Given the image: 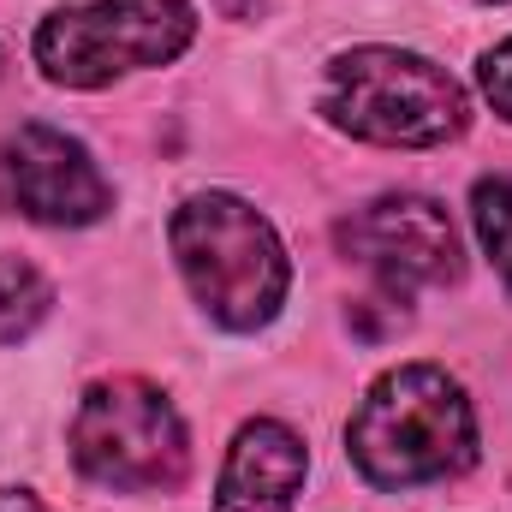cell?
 Returning a JSON list of instances; mask_svg holds the SVG:
<instances>
[{
    "instance_id": "277c9868",
    "label": "cell",
    "mask_w": 512,
    "mask_h": 512,
    "mask_svg": "<svg viewBox=\"0 0 512 512\" xmlns=\"http://www.w3.org/2000/svg\"><path fill=\"white\" fill-rule=\"evenodd\" d=\"M72 459L90 483L114 495H161L179 489L191 471V441L161 387L114 376L78 399L72 417Z\"/></svg>"
},
{
    "instance_id": "9c48e42d",
    "label": "cell",
    "mask_w": 512,
    "mask_h": 512,
    "mask_svg": "<svg viewBox=\"0 0 512 512\" xmlns=\"http://www.w3.org/2000/svg\"><path fill=\"white\" fill-rule=\"evenodd\" d=\"M48 304H54V286L42 280V268L24 256H0V346L24 340L48 316Z\"/></svg>"
},
{
    "instance_id": "ba28073f",
    "label": "cell",
    "mask_w": 512,
    "mask_h": 512,
    "mask_svg": "<svg viewBox=\"0 0 512 512\" xmlns=\"http://www.w3.org/2000/svg\"><path fill=\"white\" fill-rule=\"evenodd\" d=\"M304 465H310L304 441L286 423L256 417L233 435V453H227L221 489H215V512H292Z\"/></svg>"
},
{
    "instance_id": "5b68a950",
    "label": "cell",
    "mask_w": 512,
    "mask_h": 512,
    "mask_svg": "<svg viewBox=\"0 0 512 512\" xmlns=\"http://www.w3.org/2000/svg\"><path fill=\"white\" fill-rule=\"evenodd\" d=\"M191 36H197L191 0H90L42 18L36 66L66 90H102L120 72L179 60Z\"/></svg>"
},
{
    "instance_id": "52a82bcc",
    "label": "cell",
    "mask_w": 512,
    "mask_h": 512,
    "mask_svg": "<svg viewBox=\"0 0 512 512\" xmlns=\"http://www.w3.org/2000/svg\"><path fill=\"white\" fill-rule=\"evenodd\" d=\"M0 173L12 203L42 227H90L114 209V185L90 161L78 137L54 126H18L0 149Z\"/></svg>"
},
{
    "instance_id": "3957f363",
    "label": "cell",
    "mask_w": 512,
    "mask_h": 512,
    "mask_svg": "<svg viewBox=\"0 0 512 512\" xmlns=\"http://www.w3.org/2000/svg\"><path fill=\"white\" fill-rule=\"evenodd\" d=\"M322 114L364 143L429 149L465 131V90L423 54L405 48H352L328 66Z\"/></svg>"
},
{
    "instance_id": "30bf717a",
    "label": "cell",
    "mask_w": 512,
    "mask_h": 512,
    "mask_svg": "<svg viewBox=\"0 0 512 512\" xmlns=\"http://www.w3.org/2000/svg\"><path fill=\"white\" fill-rule=\"evenodd\" d=\"M471 221H477V239H483L489 262L501 268V280L512 286V173L477 179V191H471Z\"/></svg>"
},
{
    "instance_id": "7a4b0ae2",
    "label": "cell",
    "mask_w": 512,
    "mask_h": 512,
    "mask_svg": "<svg viewBox=\"0 0 512 512\" xmlns=\"http://www.w3.org/2000/svg\"><path fill=\"white\" fill-rule=\"evenodd\" d=\"M167 239H173V262H179L191 298L221 328L251 334L262 322H274V310L286 304V286H292L286 251L245 197H233V191L185 197L173 209Z\"/></svg>"
},
{
    "instance_id": "8fae6325",
    "label": "cell",
    "mask_w": 512,
    "mask_h": 512,
    "mask_svg": "<svg viewBox=\"0 0 512 512\" xmlns=\"http://www.w3.org/2000/svg\"><path fill=\"white\" fill-rule=\"evenodd\" d=\"M483 96L495 102V114L512 120V36L501 42V48L483 54Z\"/></svg>"
},
{
    "instance_id": "8992f818",
    "label": "cell",
    "mask_w": 512,
    "mask_h": 512,
    "mask_svg": "<svg viewBox=\"0 0 512 512\" xmlns=\"http://www.w3.org/2000/svg\"><path fill=\"white\" fill-rule=\"evenodd\" d=\"M334 245L358 268H370L382 280V292L399 298V304L417 286L459 280V233H453L447 209L429 203V197H411V191H393V197H376V203L352 209L334 227Z\"/></svg>"
},
{
    "instance_id": "7c38bea8",
    "label": "cell",
    "mask_w": 512,
    "mask_h": 512,
    "mask_svg": "<svg viewBox=\"0 0 512 512\" xmlns=\"http://www.w3.org/2000/svg\"><path fill=\"white\" fill-rule=\"evenodd\" d=\"M0 512H48V507H42L36 495H24V489H6V495H0Z\"/></svg>"
},
{
    "instance_id": "6da1fadb",
    "label": "cell",
    "mask_w": 512,
    "mask_h": 512,
    "mask_svg": "<svg viewBox=\"0 0 512 512\" xmlns=\"http://www.w3.org/2000/svg\"><path fill=\"white\" fill-rule=\"evenodd\" d=\"M346 447L376 489H423L477 465V417L447 370L399 364L352 411Z\"/></svg>"
}]
</instances>
